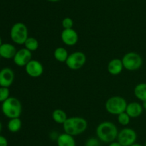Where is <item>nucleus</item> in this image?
I'll return each mask as SVG.
<instances>
[{
	"label": "nucleus",
	"mask_w": 146,
	"mask_h": 146,
	"mask_svg": "<svg viewBox=\"0 0 146 146\" xmlns=\"http://www.w3.org/2000/svg\"><path fill=\"white\" fill-rule=\"evenodd\" d=\"M24 67L26 73L33 78L41 77L44 73V66L38 60H31Z\"/></svg>",
	"instance_id": "obj_9"
},
{
	"label": "nucleus",
	"mask_w": 146,
	"mask_h": 146,
	"mask_svg": "<svg viewBox=\"0 0 146 146\" xmlns=\"http://www.w3.org/2000/svg\"><path fill=\"white\" fill-rule=\"evenodd\" d=\"M1 111L8 118L19 117L22 112V104L17 98L9 97L1 104Z\"/></svg>",
	"instance_id": "obj_3"
},
{
	"label": "nucleus",
	"mask_w": 146,
	"mask_h": 146,
	"mask_svg": "<svg viewBox=\"0 0 146 146\" xmlns=\"http://www.w3.org/2000/svg\"><path fill=\"white\" fill-rule=\"evenodd\" d=\"M108 146H122L118 141H113L112 143H109Z\"/></svg>",
	"instance_id": "obj_27"
},
{
	"label": "nucleus",
	"mask_w": 146,
	"mask_h": 146,
	"mask_svg": "<svg viewBox=\"0 0 146 146\" xmlns=\"http://www.w3.org/2000/svg\"><path fill=\"white\" fill-rule=\"evenodd\" d=\"M143 110L142 104L137 102H132L127 104L125 113H128L131 118H135L142 115Z\"/></svg>",
	"instance_id": "obj_14"
},
{
	"label": "nucleus",
	"mask_w": 146,
	"mask_h": 146,
	"mask_svg": "<svg viewBox=\"0 0 146 146\" xmlns=\"http://www.w3.org/2000/svg\"><path fill=\"white\" fill-rule=\"evenodd\" d=\"M144 146H146V141H145V145Z\"/></svg>",
	"instance_id": "obj_33"
},
{
	"label": "nucleus",
	"mask_w": 146,
	"mask_h": 146,
	"mask_svg": "<svg viewBox=\"0 0 146 146\" xmlns=\"http://www.w3.org/2000/svg\"><path fill=\"white\" fill-rule=\"evenodd\" d=\"M118 132L117 126L110 121H104L99 123L96 130L97 137L102 143L108 144L117 140Z\"/></svg>",
	"instance_id": "obj_1"
},
{
	"label": "nucleus",
	"mask_w": 146,
	"mask_h": 146,
	"mask_svg": "<svg viewBox=\"0 0 146 146\" xmlns=\"http://www.w3.org/2000/svg\"><path fill=\"white\" fill-rule=\"evenodd\" d=\"M9 87H0V102H3L9 97Z\"/></svg>",
	"instance_id": "obj_23"
},
{
	"label": "nucleus",
	"mask_w": 146,
	"mask_h": 146,
	"mask_svg": "<svg viewBox=\"0 0 146 146\" xmlns=\"http://www.w3.org/2000/svg\"><path fill=\"white\" fill-rule=\"evenodd\" d=\"M123 64L121 59L115 58L111 60V61L108 62V67H107V70L108 72L112 75H118L122 72L123 70Z\"/></svg>",
	"instance_id": "obj_13"
},
{
	"label": "nucleus",
	"mask_w": 146,
	"mask_h": 146,
	"mask_svg": "<svg viewBox=\"0 0 146 146\" xmlns=\"http://www.w3.org/2000/svg\"><path fill=\"white\" fill-rule=\"evenodd\" d=\"M0 146H8V140L4 136L0 135Z\"/></svg>",
	"instance_id": "obj_26"
},
{
	"label": "nucleus",
	"mask_w": 146,
	"mask_h": 146,
	"mask_svg": "<svg viewBox=\"0 0 146 146\" xmlns=\"http://www.w3.org/2000/svg\"><path fill=\"white\" fill-rule=\"evenodd\" d=\"M64 133L72 136H76L84 133L88 127V122L82 117H68L62 125Z\"/></svg>",
	"instance_id": "obj_2"
},
{
	"label": "nucleus",
	"mask_w": 146,
	"mask_h": 146,
	"mask_svg": "<svg viewBox=\"0 0 146 146\" xmlns=\"http://www.w3.org/2000/svg\"><path fill=\"white\" fill-rule=\"evenodd\" d=\"M134 95L138 100L146 101V83H139L134 88Z\"/></svg>",
	"instance_id": "obj_17"
},
{
	"label": "nucleus",
	"mask_w": 146,
	"mask_h": 146,
	"mask_svg": "<svg viewBox=\"0 0 146 146\" xmlns=\"http://www.w3.org/2000/svg\"><path fill=\"white\" fill-rule=\"evenodd\" d=\"M52 118L55 123L63 125L68 118L66 113L62 109H56L52 113Z\"/></svg>",
	"instance_id": "obj_19"
},
{
	"label": "nucleus",
	"mask_w": 146,
	"mask_h": 146,
	"mask_svg": "<svg viewBox=\"0 0 146 146\" xmlns=\"http://www.w3.org/2000/svg\"><path fill=\"white\" fill-rule=\"evenodd\" d=\"M57 146H76L74 136L64 133L58 135L56 139Z\"/></svg>",
	"instance_id": "obj_16"
},
{
	"label": "nucleus",
	"mask_w": 146,
	"mask_h": 146,
	"mask_svg": "<svg viewBox=\"0 0 146 146\" xmlns=\"http://www.w3.org/2000/svg\"><path fill=\"white\" fill-rule=\"evenodd\" d=\"M46 1H50V2H58V1H61V0H46Z\"/></svg>",
	"instance_id": "obj_29"
},
{
	"label": "nucleus",
	"mask_w": 146,
	"mask_h": 146,
	"mask_svg": "<svg viewBox=\"0 0 146 146\" xmlns=\"http://www.w3.org/2000/svg\"><path fill=\"white\" fill-rule=\"evenodd\" d=\"M131 146H144V145H143L140 144V143H134V144H133L132 145H131Z\"/></svg>",
	"instance_id": "obj_28"
},
{
	"label": "nucleus",
	"mask_w": 146,
	"mask_h": 146,
	"mask_svg": "<svg viewBox=\"0 0 146 146\" xmlns=\"http://www.w3.org/2000/svg\"><path fill=\"white\" fill-rule=\"evenodd\" d=\"M22 127V122L20 120L19 117H16V118L10 119L9 121L7 124V127L8 130L11 133H17L21 130Z\"/></svg>",
	"instance_id": "obj_20"
},
{
	"label": "nucleus",
	"mask_w": 146,
	"mask_h": 146,
	"mask_svg": "<svg viewBox=\"0 0 146 146\" xmlns=\"http://www.w3.org/2000/svg\"><path fill=\"white\" fill-rule=\"evenodd\" d=\"M126 100L121 96H113L106 100L105 109L109 114L118 115L125 112L127 107Z\"/></svg>",
	"instance_id": "obj_4"
},
{
	"label": "nucleus",
	"mask_w": 146,
	"mask_h": 146,
	"mask_svg": "<svg viewBox=\"0 0 146 146\" xmlns=\"http://www.w3.org/2000/svg\"><path fill=\"white\" fill-rule=\"evenodd\" d=\"M2 44V42H1V37H0V46Z\"/></svg>",
	"instance_id": "obj_32"
},
{
	"label": "nucleus",
	"mask_w": 146,
	"mask_h": 146,
	"mask_svg": "<svg viewBox=\"0 0 146 146\" xmlns=\"http://www.w3.org/2000/svg\"><path fill=\"white\" fill-rule=\"evenodd\" d=\"M117 116H118V122L121 125L127 126L131 123V117L125 112L121 113V114H119Z\"/></svg>",
	"instance_id": "obj_22"
},
{
	"label": "nucleus",
	"mask_w": 146,
	"mask_h": 146,
	"mask_svg": "<svg viewBox=\"0 0 146 146\" xmlns=\"http://www.w3.org/2000/svg\"><path fill=\"white\" fill-rule=\"evenodd\" d=\"M61 38L63 42L67 46H74L78 41V34L74 29H64L61 32Z\"/></svg>",
	"instance_id": "obj_11"
},
{
	"label": "nucleus",
	"mask_w": 146,
	"mask_h": 146,
	"mask_svg": "<svg viewBox=\"0 0 146 146\" xmlns=\"http://www.w3.org/2000/svg\"></svg>",
	"instance_id": "obj_34"
},
{
	"label": "nucleus",
	"mask_w": 146,
	"mask_h": 146,
	"mask_svg": "<svg viewBox=\"0 0 146 146\" xmlns=\"http://www.w3.org/2000/svg\"><path fill=\"white\" fill-rule=\"evenodd\" d=\"M62 27L64 29H73V27L74 25V20L70 17H66L62 20Z\"/></svg>",
	"instance_id": "obj_25"
},
{
	"label": "nucleus",
	"mask_w": 146,
	"mask_h": 146,
	"mask_svg": "<svg viewBox=\"0 0 146 146\" xmlns=\"http://www.w3.org/2000/svg\"><path fill=\"white\" fill-rule=\"evenodd\" d=\"M86 62V56L83 52L77 51L68 55L66 64L72 70H78L82 68Z\"/></svg>",
	"instance_id": "obj_7"
},
{
	"label": "nucleus",
	"mask_w": 146,
	"mask_h": 146,
	"mask_svg": "<svg viewBox=\"0 0 146 146\" xmlns=\"http://www.w3.org/2000/svg\"><path fill=\"white\" fill-rule=\"evenodd\" d=\"M1 129H2V125H1V123L0 122V133L1 131Z\"/></svg>",
	"instance_id": "obj_31"
},
{
	"label": "nucleus",
	"mask_w": 146,
	"mask_h": 146,
	"mask_svg": "<svg viewBox=\"0 0 146 146\" xmlns=\"http://www.w3.org/2000/svg\"><path fill=\"white\" fill-rule=\"evenodd\" d=\"M85 146H101V141L97 137H91L86 140Z\"/></svg>",
	"instance_id": "obj_24"
},
{
	"label": "nucleus",
	"mask_w": 146,
	"mask_h": 146,
	"mask_svg": "<svg viewBox=\"0 0 146 146\" xmlns=\"http://www.w3.org/2000/svg\"><path fill=\"white\" fill-rule=\"evenodd\" d=\"M137 133L131 127H124L118 132L117 141L122 146H131L137 140Z\"/></svg>",
	"instance_id": "obj_8"
},
{
	"label": "nucleus",
	"mask_w": 146,
	"mask_h": 146,
	"mask_svg": "<svg viewBox=\"0 0 146 146\" xmlns=\"http://www.w3.org/2000/svg\"><path fill=\"white\" fill-rule=\"evenodd\" d=\"M68 55L69 54L67 50L63 47H57L54 52V58L59 62H66Z\"/></svg>",
	"instance_id": "obj_18"
},
{
	"label": "nucleus",
	"mask_w": 146,
	"mask_h": 146,
	"mask_svg": "<svg viewBox=\"0 0 146 146\" xmlns=\"http://www.w3.org/2000/svg\"><path fill=\"white\" fill-rule=\"evenodd\" d=\"M14 80V72L9 67L0 70V87H9Z\"/></svg>",
	"instance_id": "obj_12"
},
{
	"label": "nucleus",
	"mask_w": 146,
	"mask_h": 146,
	"mask_svg": "<svg viewBox=\"0 0 146 146\" xmlns=\"http://www.w3.org/2000/svg\"><path fill=\"white\" fill-rule=\"evenodd\" d=\"M31 52L26 49L25 47L17 50L15 56L13 58L14 62L19 67H25L32 59Z\"/></svg>",
	"instance_id": "obj_10"
},
{
	"label": "nucleus",
	"mask_w": 146,
	"mask_h": 146,
	"mask_svg": "<svg viewBox=\"0 0 146 146\" xmlns=\"http://www.w3.org/2000/svg\"><path fill=\"white\" fill-rule=\"evenodd\" d=\"M10 37L15 44H24L29 37L28 28L22 22H17L11 27Z\"/></svg>",
	"instance_id": "obj_5"
},
{
	"label": "nucleus",
	"mask_w": 146,
	"mask_h": 146,
	"mask_svg": "<svg viewBox=\"0 0 146 146\" xmlns=\"http://www.w3.org/2000/svg\"><path fill=\"white\" fill-rule=\"evenodd\" d=\"M143 109L144 110H146V101H145V102H143Z\"/></svg>",
	"instance_id": "obj_30"
},
{
	"label": "nucleus",
	"mask_w": 146,
	"mask_h": 146,
	"mask_svg": "<svg viewBox=\"0 0 146 146\" xmlns=\"http://www.w3.org/2000/svg\"><path fill=\"white\" fill-rule=\"evenodd\" d=\"M17 50L13 44L9 43H2L0 46V57L4 59H13Z\"/></svg>",
	"instance_id": "obj_15"
},
{
	"label": "nucleus",
	"mask_w": 146,
	"mask_h": 146,
	"mask_svg": "<svg viewBox=\"0 0 146 146\" xmlns=\"http://www.w3.org/2000/svg\"><path fill=\"white\" fill-rule=\"evenodd\" d=\"M123 67L128 71H135L142 67L143 58L138 53L135 52H130L126 53L121 59Z\"/></svg>",
	"instance_id": "obj_6"
},
{
	"label": "nucleus",
	"mask_w": 146,
	"mask_h": 146,
	"mask_svg": "<svg viewBox=\"0 0 146 146\" xmlns=\"http://www.w3.org/2000/svg\"><path fill=\"white\" fill-rule=\"evenodd\" d=\"M24 45L26 49L32 52H35L38 50V47H39V43H38V40L34 37H29L24 42Z\"/></svg>",
	"instance_id": "obj_21"
}]
</instances>
